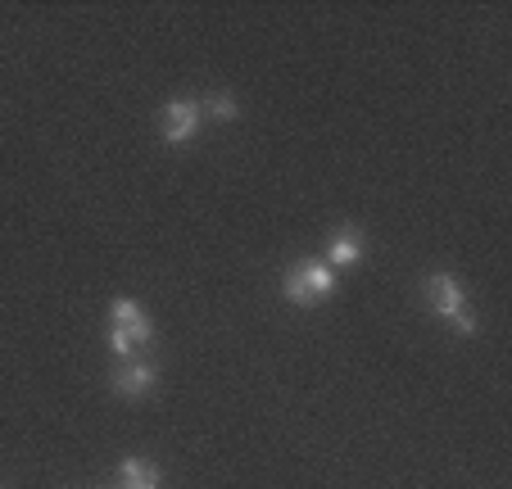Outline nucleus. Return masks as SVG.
Returning <instances> with one entry per match:
<instances>
[{
	"mask_svg": "<svg viewBox=\"0 0 512 489\" xmlns=\"http://www.w3.org/2000/svg\"><path fill=\"white\" fill-rule=\"evenodd\" d=\"M155 340V322H150V313H145L136 299L118 295L114 304H109V349H114L118 363H127V358L141 354V345H150Z\"/></svg>",
	"mask_w": 512,
	"mask_h": 489,
	"instance_id": "nucleus-1",
	"label": "nucleus"
},
{
	"mask_svg": "<svg viewBox=\"0 0 512 489\" xmlns=\"http://www.w3.org/2000/svg\"><path fill=\"white\" fill-rule=\"evenodd\" d=\"M340 290V277L322 259H300L281 272V295L295 308H318L322 299H331Z\"/></svg>",
	"mask_w": 512,
	"mask_h": 489,
	"instance_id": "nucleus-2",
	"label": "nucleus"
},
{
	"mask_svg": "<svg viewBox=\"0 0 512 489\" xmlns=\"http://www.w3.org/2000/svg\"><path fill=\"white\" fill-rule=\"evenodd\" d=\"M422 290H426V304H431V313L445 317L458 336H476V331H481V322L467 313V290L458 286L454 272H431Z\"/></svg>",
	"mask_w": 512,
	"mask_h": 489,
	"instance_id": "nucleus-3",
	"label": "nucleus"
},
{
	"mask_svg": "<svg viewBox=\"0 0 512 489\" xmlns=\"http://www.w3.org/2000/svg\"><path fill=\"white\" fill-rule=\"evenodd\" d=\"M204 127V109L195 96H177L164 105V114H159V136H164L168 145H191L195 136H200Z\"/></svg>",
	"mask_w": 512,
	"mask_h": 489,
	"instance_id": "nucleus-4",
	"label": "nucleus"
},
{
	"mask_svg": "<svg viewBox=\"0 0 512 489\" xmlns=\"http://www.w3.org/2000/svg\"><path fill=\"white\" fill-rule=\"evenodd\" d=\"M155 385H159V367L150 358H127V363H118L109 372V390L118 399H145V394H155Z\"/></svg>",
	"mask_w": 512,
	"mask_h": 489,
	"instance_id": "nucleus-5",
	"label": "nucleus"
},
{
	"mask_svg": "<svg viewBox=\"0 0 512 489\" xmlns=\"http://www.w3.org/2000/svg\"><path fill=\"white\" fill-rule=\"evenodd\" d=\"M368 254V236H363V227H354V222H340V227H331L327 236V268L340 272V268H354L358 259Z\"/></svg>",
	"mask_w": 512,
	"mask_h": 489,
	"instance_id": "nucleus-6",
	"label": "nucleus"
},
{
	"mask_svg": "<svg viewBox=\"0 0 512 489\" xmlns=\"http://www.w3.org/2000/svg\"><path fill=\"white\" fill-rule=\"evenodd\" d=\"M164 485V471L145 458H123L118 462V489H159Z\"/></svg>",
	"mask_w": 512,
	"mask_h": 489,
	"instance_id": "nucleus-7",
	"label": "nucleus"
},
{
	"mask_svg": "<svg viewBox=\"0 0 512 489\" xmlns=\"http://www.w3.org/2000/svg\"><path fill=\"white\" fill-rule=\"evenodd\" d=\"M204 118H213V123H236L241 118V105H236L232 91H209V96L200 100Z\"/></svg>",
	"mask_w": 512,
	"mask_h": 489,
	"instance_id": "nucleus-8",
	"label": "nucleus"
}]
</instances>
